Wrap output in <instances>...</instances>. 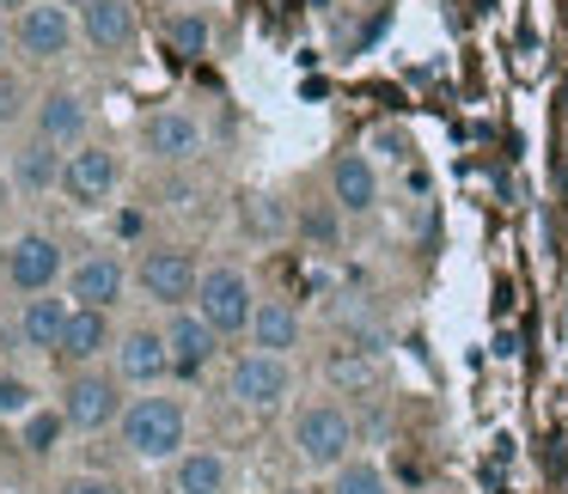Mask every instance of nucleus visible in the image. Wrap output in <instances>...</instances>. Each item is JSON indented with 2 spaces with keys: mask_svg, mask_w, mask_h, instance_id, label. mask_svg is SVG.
<instances>
[{
  "mask_svg": "<svg viewBox=\"0 0 568 494\" xmlns=\"http://www.w3.org/2000/svg\"><path fill=\"white\" fill-rule=\"evenodd\" d=\"M226 397H233L239 409H282L287 397H294V367H287L282 354H263V348H251V354H233V367H226Z\"/></svg>",
  "mask_w": 568,
  "mask_h": 494,
  "instance_id": "obj_4",
  "label": "nucleus"
},
{
  "mask_svg": "<svg viewBox=\"0 0 568 494\" xmlns=\"http://www.w3.org/2000/svg\"><path fill=\"white\" fill-rule=\"evenodd\" d=\"M0 287H7V250H0Z\"/></svg>",
  "mask_w": 568,
  "mask_h": 494,
  "instance_id": "obj_33",
  "label": "nucleus"
},
{
  "mask_svg": "<svg viewBox=\"0 0 568 494\" xmlns=\"http://www.w3.org/2000/svg\"><path fill=\"white\" fill-rule=\"evenodd\" d=\"M141 147H148V159H160V165H196L202 147H209V128H202L190 111L165 104V111L141 116Z\"/></svg>",
  "mask_w": 568,
  "mask_h": 494,
  "instance_id": "obj_10",
  "label": "nucleus"
},
{
  "mask_svg": "<svg viewBox=\"0 0 568 494\" xmlns=\"http://www.w3.org/2000/svg\"><path fill=\"white\" fill-rule=\"evenodd\" d=\"M7 202H13V177H0V214H7Z\"/></svg>",
  "mask_w": 568,
  "mask_h": 494,
  "instance_id": "obj_32",
  "label": "nucleus"
},
{
  "mask_svg": "<svg viewBox=\"0 0 568 494\" xmlns=\"http://www.w3.org/2000/svg\"><path fill=\"white\" fill-rule=\"evenodd\" d=\"M80 38V19L68 0H31L26 13L13 19V43L31 55V62H62Z\"/></svg>",
  "mask_w": 568,
  "mask_h": 494,
  "instance_id": "obj_8",
  "label": "nucleus"
},
{
  "mask_svg": "<svg viewBox=\"0 0 568 494\" xmlns=\"http://www.w3.org/2000/svg\"><path fill=\"white\" fill-rule=\"evenodd\" d=\"M68 281V257H62V238L50 233H19L7 245V287L13 294H55Z\"/></svg>",
  "mask_w": 568,
  "mask_h": 494,
  "instance_id": "obj_7",
  "label": "nucleus"
},
{
  "mask_svg": "<svg viewBox=\"0 0 568 494\" xmlns=\"http://www.w3.org/2000/svg\"><path fill=\"white\" fill-rule=\"evenodd\" d=\"M123 287H129V269H123L116 250H87V257L68 269V299H74V306L111 311V306H123Z\"/></svg>",
  "mask_w": 568,
  "mask_h": 494,
  "instance_id": "obj_13",
  "label": "nucleus"
},
{
  "mask_svg": "<svg viewBox=\"0 0 568 494\" xmlns=\"http://www.w3.org/2000/svg\"><path fill=\"white\" fill-rule=\"evenodd\" d=\"M116 440L135 464H178L190 452V421H184V403L178 397H160V391H141L129 397L123 421H116Z\"/></svg>",
  "mask_w": 568,
  "mask_h": 494,
  "instance_id": "obj_1",
  "label": "nucleus"
},
{
  "mask_svg": "<svg viewBox=\"0 0 568 494\" xmlns=\"http://www.w3.org/2000/svg\"><path fill=\"white\" fill-rule=\"evenodd\" d=\"M196 311L214 323L221 336H245L251 330V318H257V294H251V281H245V269H202V281H196Z\"/></svg>",
  "mask_w": 568,
  "mask_h": 494,
  "instance_id": "obj_5",
  "label": "nucleus"
},
{
  "mask_svg": "<svg viewBox=\"0 0 568 494\" xmlns=\"http://www.w3.org/2000/svg\"><path fill=\"white\" fill-rule=\"evenodd\" d=\"M31 409H38L31 379H19V372H0V421H26Z\"/></svg>",
  "mask_w": 568,
  "mask_h": 494,
  "instance_id": "obj_26",
  "label": "nucleus"
},
{
  "mask_svg": "<svg viewBox=\"0 0 568 494\" xmlns=\"http://www.w3.org/2000/svg\"><path fill=\"white\" fill-rule=\"evenodd\" d=\"M104 348H116V336H111V311H99V306H74V318H68V336H62V367L68 372H80V367H99V354Z\"/></svg>",
  "mask_w": 568,
  "mask_h": 494,
  "instance_id": "obj_18",
  "label": "nucleus"
},
{
  "mask_svg": "<svg viewBox=\"0 0 568 494\" xmlns=\"http://www.w3.org/2000/svg\"><path fill=\"white\" fill-rule=\"evenodd\" d=\"M324 384L343 397H361L379 384V348H361V342H343L324 354Z\"/></svg>",
  "mask_w": 568,
  "mask_h": 494,
  "instance_id": "obj_21",
  "label": "nucleus"
},
{
  "mask_svg": "<svg viewBox=\"0 0 568 494\" xmlns=\"http://www.w3.org/2000/svg\"><path fill=\"white\" fill-rule=\"evenodd\" d=\"M135 281H141V294H148L153 306L178 311L184 299H196V281H202V275H196V257H190V250L160 245V250H141Z\"/></svg>",
  "mask_w": 568,
  "mask_h": 494,
  "instance_id": "obj_9",
  "label": "nucleus"
},
{
  "mask_svg": "<svg viewBox=\"0 0 568 494\" xmlns=\"http://www.w3.org/2000/svg\"><path fill=\"white\" fill-rule=\"evenodd\" d=\"M226 482H233V464L214 445H190L172 464V494H226Z\"/></svg>",
  "mask_w": 568,
  "mask_h": 494,
  "instance_id": "obj_22",
  "label": "nucleus"
},
{
  "mask_svg": "<svg viewBox=\"0 0 568 494\" xmlns=\"http://www.w3.org/2000/svg\"><path fill=\"white\" fill-rule=\"evenodd\" d=\"M31 135L55 141V147H80V141H87V99H80L74 86L43 92L38 111H31Z\"/></svg>",
  "mask_w": 568,
  "mask_h": 494,
  "instance_id": "obj_17",
  "label": "nucleus"
},
{
  "mask_svg": "<svg viewBox=\"0 0 568 494\" xmlns=\"http://www.w3.org/2000/svg\"><path fill=\"white\" fill-rule=\"evenodd\" d=\"M312 7H331V0H312Z\"/></svg>",
  "mask_w": 568,
  "mask_h": 494,
  "instance_id": "obj_35",
  "label": "nucleus"
},
{
  "mask_svg": "<svg viewBox=\"0 0 568 494\" xmlns=\"http://www.w3.org/2000/svg\"><path fill=\"white\" fill-rule=\"evenodd\" d=\"M331 202L343 214H373L379 208V172L367 153H336L331 159Z\"/></svg>",
  "mask_w": 568,
  "mask_h": 494,
  "instance_id": "obj_19",
  "label": "nucleus"
},
{
  "mask_svg": "<svg viewBox=\"0 0 568 494\" xmlns=\"http://www.w3.org/2000/svg\"><path fill=\"white\" fill-rule=\"evenodd\" d=\"M331 494H392V482L373 457H348L343 470H331Z\"/></svg>",
  "mask_w": 568,
  "mask_h": 494,
  "instance_id": "obj_24",
  "label": "nucleus"
},
{
  "mask_svg": "<svg viewBox=\"0 0 568 494\" xmlns=\"http://www.w3.org/2000/svg\"><path fill=\"white\" fill-rule=\"evenodd\" d=\"M373 147H379V153H392V159H404V153H409V141L397 135V128H379V135H373Z\"/></svg>",
  "mask_w": 568,
  "mask_h": 494,
  "instance_id": "obj_29",
  "label": "nucleus"
},
{
  "mask_svg": "<svg viewBox=\"0 0 568 494\" xmlns=\"http://www.w3.org/2000/svg\"><path fill=\"white\" fill-rule=\"evenodd\" d=\"M62 433H68V415H62V409H31V415H26V452H31V457L62 452Z\"/></svg>",
  "mask_w": 568,
  "mask_h": 494,
  "instance_id": "obj_25",
  "label": "nucleus"
},
{
  "mask_svg": "<svg viewBox=\"0 0 568 494\" xmlns=\"http://www.w3.org/2000/svg\"><path fill=\"white\" fill-rule=\"evenodd\" d=\"M287 445H294V457H300L306 470L331 476V470H343L348 457H355L361 428H355V415H348L343 403L318 397V403H300V409H294V421H287Z\"/></svg>",
  "mask_w": 568,
  "mask_h": 494,
  "instance_id": "obj_2",
  "label": "nucleus"
},
{
  "mask_svg": "<svg viewBox=\"0 0 568 494\" xmlns=\"http://www.w3.org/2000/svg\"><path fill=\"white\" fill-rule=\"evenodd\" d=\"M275 494H306V488H275Z\"/></svg>",
  "mask_w": 568,
  "mask_h": 494,
  "instance_id": "obj_34",
  "label": "nucleus"
},
{
  "mask_svg": "<svg viewBox=\"0 0 568 494\" xmlns=\"http://www.w3.org/2000/svg\"><path fill=\"white\" fill-rule=\"evenodd\" d=\"M7 50H13V25L0 19V62H7Z\"/></svg>",
  "mask_w": 568,
  "mask_h": 494,
  "instance_id": "obj_31",
  "label": "nucleus"
},
{
  "mask_svg": "<svg viewBox=\"0 0 568 494\" xmlns=\"http://www.w3.org/2000/svg\"><path fill=\"white\" fill-rule=\"evenodd\" d=\"M68 318H74V299L55 287V294H31L19 306V342L31 354H62V336H68Z\"/></svg>",
  "mask_w": 568,
  "mask_h": 494,
  "instance_id": "obj_16",
  "label": "nucleus"
},
{
  "mask_svg": "<svg viewBox=\"0 0 568 494\" xmlns=\"http://www.w3.org/2000/svg\"><path fill=\"white\" fill-rule=\"evenodd\" d=\"M62 172H68V147H55V141H43V135H26L13 147V159H7V177H13V189H26V196L62 189Z\"/></svg>",
  "mask_w": 568,
  "mask_h": 494,
  "instance_id": "obj_15",
  "label": "nucleus"
},
{
  "mask_svg": "<svg viewBox=\"0 0 568 494\" xmlns=\"http://www.w3.org/2000/svg\"><path fill=\"white\" fill-rule=\"evenodd\" d=\"M55 409L68 415V428H74V433H104V428H116V421H123V409H129V384L116 379V372L80 367V372H68L62 403H55Z\"/></svg>",
  "mask_w": 568,
  "mask_h": 494,
  "instance_id": "obj_3",
  "label": "nucleus"
},
{
  "mask_svg": "<svg viewBox=\"0 0 568 494\" xmlns=\"http://www.w3.org/2000/svg\"><path fill=\"white\" fill-rule=\"evenodd\" d=\"M62 189L80 202V208H99V202H111V189H116V153L104 147V141H80V147H68Z\"/></svg>",
  "mask_w": 568,
  "mask_h": 494,
  "instance_id": "obj_14",
  "label": "nucleus"
},
{
  "mask_svg": "<svg viewBox=\"0 0 568 494\" xmlns=\"http://www.w3.org/2000/svg\"><path fill=\"white\" fill-rule=\"evenodd\" d=\"M26 7H31V0H0V19H19Z\"/></svg>",
  "mask_w": 568,
  "mask_h": 494,
  "instance_id": "obj_30",
  "label": "nucleus"
},
{
  "mask_svg": "<svg viewBox=\"0 0 568 494\" xmlns=\"http://www.w3.org/2000/svg\"><path fill=\"white\" fill-rule=\"evenodd\" d=\"M68 7H74V19H80V38H87L99 55L135 50V31H141L135 0H68Z\"/></svg>",
  "mask_w": 568,
  "mask_h": 494,
  "instance_id": "obj_12",
  "label": "nucleus"
},
{
  "mask_svg": "<svg viewBox=\"0 0 568 494\" xmlns=\"http://www.w3.org/2000/svg\"><path fill=\"white\" fill-rule=\"evenodd\" d=\"M26 111H38V104H31V92H26V80H19V74H0V128H13Z\"/></svg>",
  "mask_w": 568,
  "mask_h": 494,
  "instance_id": "obj_27",
  "label": "nucleus"
},
{
  "mask_svg": "<svg viewBox=\"0 0 568 494\" xmlns=\"http://www.w3.org/2000/svg\"><path fill=\"white\" fill-rule=\"evenodd\" d=\"M111 372L129 384V391H160L165 379H178L165 330H148V323L123 330V336H116V348H111Z\"/></svg>",
  "mask_w": 568,
  "mask_h": 494,
  "instance_id": "obj_6",
  "label": "nucleus"
},
{
  "mask_svg": "<svg viewBox=\"0 0 568 494\" xmlns=\"http://www.w3.org/2000/svg\"><path fill=\"white\" fill-rule=\"evenodd\" d=\"M300 336H306V323H300V311L287 306V299H257V318H251V348H263V354H294Z\"/></svg>",
  "mask_w": 568,
  "mask_h": 494,
  "instance_id": "obj_20",
  "label": "nucleus"
},
{
  "mask_svg": "<svg viewBox=\"0 0 568 494\" xmlns=\"http://www.w3.org/2000/svg\"><path fill=\"white\" fill-rule=\"evenodd\" d=\"M165 342H172V372H178L184 384H196V379H209V367L221 360V342H226V336L214 330L202 311H184V306H178L172 323H165Z\"/></svg>",
  "mask_w": 568,
  "mask_h": 494,
  "instance_id": "obj_11",
  "label": "nucleus"
},
{
  "mask_svg": "<svg viewBox=\"0 0 568 494\" xmlns=\"http://www.w3.org/2000/svg\"><path fill=\"white\" fill-rule=\"evenodd\" d=\"M55 494H129V488L116 476H104V470H80V476H68Z\"/></svg>",
  "mask_w": 568,
  "mask_h": 494,
  "instance_id": "obj_28",
  "label": "nucleus"
},
{
  "mask_svg": "<svg viewBox=\"0 0 568 494\" xmlns=\"http://www.w3.org/2000/svg\"><path fill=\"white\" fill-rule=\"evenodd\" d=\"M165 43H172L178 55H209V43H214L209 13H202V7H178V13L165 19Z\"/></svg>",
  "mask_w": 568,
  "mask_h": 494,
  "instance_id": "obj_23",
  "label": "nucleus"
}]
</instances>
